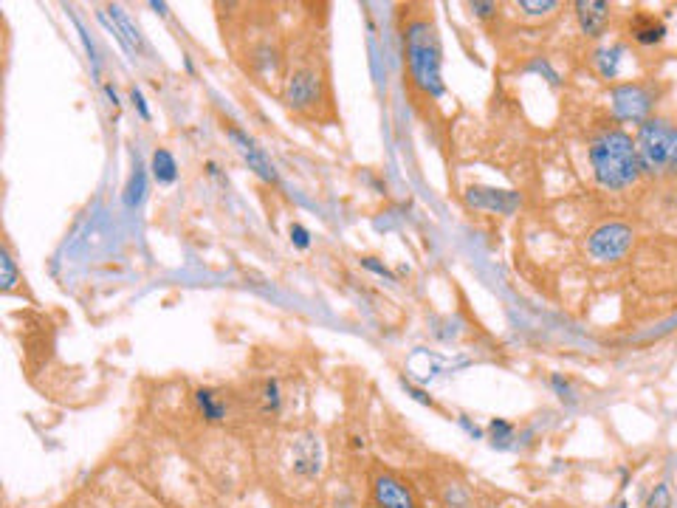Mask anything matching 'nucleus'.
Segmentation results:
<instances>
[{
	"label": "nucleus",
	"mask_w": 677,
	"mask_h": 508,
	"mask_svg": "<svg viewBox=\"0 0 677 508\" xmlns=\"http://www.w3.org/2000/svg\"><path fill=\"white\" fill-rule=\"evenodd\" d=\"M590 164L596 181L607 190H627L638 181L641 159L638 147L624 130H604L596 142L590 144Z\"/></svg>",
	"instance_id": "f257e3e1"
},
{
	"label": "nucleus",
	"mask_w": 677,
	"mask_h": 508,
	"mask_svg": "<svg viewBox=\"0 0 677 508\" xmlns=\"http://www.w3.org/2000/svg\"><path fill=\"white\" fill-rule=\"evenodd\" d=\"M407 63L412 82L429 96H443L441 77V43L429 20H415L407 26Z\"/></svg>",
	"instance_id": "f03ea898"
},
{
	"label": "nucleus",
	"mask_w": 677,
	"mask_h": 508,
	"mask_svg": "<svg viewBox=\"0 0 677 508\" xmlns=\"http://www.w3.org/2000/svg\"><path fill=\"white\" fill-rule=\"evenodd\" d=\"M638 159L649 175H677V127L663 119H649L638 133Z\"/></svg>",
	"instance_id": "7ed1b4c3"
},
{
	"label": "nucleus",
	"mask_w": 677,
	"mask_h": 508,
	"mask_svg": "<svg viewBox=\"0 0 677 508\" xmlns=\"http://www.w3.org/2000/svg\"><path fill=\"white\" fill-rule=\"evenodd\" d=\"M632 246V229L627 223H604L599 226L593 235H590V243L587 249L590 254L601 260V263H613V260H621L624 254L630 252Z\"/></svg>",
	"instance_id": "20e7f679"
},
{
	"label": "nucleus",
	"mask_w": 677,
	"mask_h": 508,
	"mask_svg": "<svg viewBox=\"0 0 677 508\" xmlns=\"http://www.w3.org/2000/svg\"><path fill=\"white\" fill-rule=\"evenodd\" d=\"M652 111V94L641 85H621L613 88V113L621 122H644Z\"/></svg>",
	"instance_id": "39448f33"
},
{
	"label": "nucleus",
	"mask_w": 677,
	"mask_h": 508,
	"mask_svg": "<svg viewBox=\"0 0 677 508\" xmlns=\"http://www.w3.org/2000/svg\"><path fill=\"white\" fill-rule=\"evenodd\" d=\"M226 133H229V139L237 147V153L243 156V161L249 164V170L260 175L263 181L268 184H277V173H274V167H271V161L266 159V153L254 144V139H249L246 133H240L237 127H226Z\"/></svg>",
	"instance_id": "423d86ee"
},
{
	"label": "nucleus",
	"mask_w": 677,
	"mask_h": 508,
	"mask_svg": "<svg viewBox=\"0 0 677 508\" xmlns=\"http://www.w3.org/2000/svg\"><path fill=\"white\" fill-rule=\"evenodd\" d=\"M373 503L378 508H415V497L398 477L378 475L373 480Z\"/></svg>",
	"instance_id": "0eeeda50"
},
{
	"label": "nucleus",
	"mask_w": 677,
	"mask_h": 508,
	"mask_svg": "<svg viewBox=\"0 0 677 508\" xmlns=\"http://www.w3.org/2000/svg\"><path fill=\"white\" fill-rule=\"evenodd\" d=\"M319 96V80L314 71H297L285 85V99L291 108H308Z\"/></svg>",
	"instance_id": "6e6552de"
},
{
	"label": "nucleus",
	"mask_w": 677,
	"mask_h": 508,
	"mask_svg": "<svg viewBox=\"0 0 677 508\" xmlns=\"http://www.w3.org/2000/svg\"><path fill=\"white\" fill-rule=\"evenodd\" d=\"M576 17H579V26L584 34L590 37H599L610 20V3L604 0H579L576 3Z\"/></svg>",
	"instance_id": "1a4fd4ad"
},
{
	"label": "nucleus",
	"mask_w": 677,
	"mask_h": 508,
	"mask_svg": "<svg viewBox=\"0 0 677 508\" xmlns=\"http://www.w3.org/2000/svg\"><path fill=\"white\" fill-rule=\"evenodd\" d=\"M322 469V446L314 435H305L294 446V472L302 477H316Z\"/></svg>",
	"instance_id": "9d476101"
},
{
	"label": "nucleus",
	"mask_w": 677,
	"mask_h": 508,
	"mask_svg": "<svg viewBox=\"0 0 677 508\" xmlns=\"http://www.w3.org/2000/svg\"><path fill=\"white\" fill-rule=\"evenodd\" d=\"M469 201H472L474 207H483V209H494V212H514V209L520 207V195L517 192H508V190H483V187H472L469 190Z\"/></svg>",
	"instance_id": "9b49d317"
},
{
	"label": "nucleus",
	"mask_w": 677,
	"mask_h": 508,
	"mask_svg": "<svg viewBox=\"0 0 677 508\" xmlns=\"http://www.w3.org/2000/svg\"><path fill=\"white\" fill-rule=\"evenodd\" d=\"M632 37L641 43V46H655V43H661L663 37H666V26H663V20H658L655 15H635L630 23Z\"/></svg>",
	"instance_id": "f8f14e48"
},
{
	"label": "nucleus",
	"mask_w": 677,
	"mask_h": 508,
	"mask_svg": "<svg viewBox=\"0 0 677 508\" xmlns=\"http://www.w3.org/2000/svg\"><path fill=\"white\" fill-rule=\"evenodd\" d=\"M108 15L113 17V34L122 40V46L125 48H139L142 46V37H139V32L133 29V23H130V17L119 9V6H113V9H108Z\"/></svg>",
	"instance_id": "ddd939ff"
},
{
	"label": "nucleus",
	"mask_w": 677,
	"mask_h": 508,
	"mask_svg": "<svg viewBox=\"0 0 677 508\" xmlns=\"http://www.w3.org/2000/svg\"><path fill=\"white\" fill-rule=\"evenodd\" d=\"M195 401H198V410H201V415H204L209 424H218V421L226 418V404H223L221 396L215 390H198Z\"/></svg>",
	"instance_id": "4468645a"
},
{
	"label": "nucleus",
	"mask_w": 677,
	"mask_h": 508,
	"mask_svg": "<svg viewBox=\"0 0 677 508\" xmlns=\"http://www.w3.org/2000/svg\"><path fill=\"white\" fill-rule=\"evenodd\" d=\"M150 167H153V175H156L158 184H173L175 178H178V164H175L170 150H156Z\"/></svg>",
	"instance_id": "2eb2a0df"
},
{
	"label": "nucleus",
	"mask_w": 677,
	"mask_h": 508,
	"mask_svg": "<svg viewBox=\"0 0 677 508\" xmlns=\"http://www.w3.org/2000/svg\"><path fill=\"white\" fill-rule=\"evenodd\" d=\"M621 54H624V48L621 46L601 48V51H596V65H599V71L604 80H615V74H618V63H621Z\"/></svg>",
	"instance_id": "dca6fc26"
},
{
	"label": "nucleus",
	"mask_w": 677,
	"mask_h": 508,
	"mask_svg": "<svg viewBox=\"0 0 677 508\" xmlns=\"http://www.w3.org/2000/svg\"><path fill=\"white\" fill-rule=\"evenodd\" d=\"M144 192H147V181H144V170L136 164V170L130 175V181H127V190H125V204L127 207H139L144 201Z\"/></svg>",
	"instance_id": "f3484780"
},
{
	"label": "nucleus",
	"mask_w": 677,
	"mask_h": 508,
	"mask_svg": "<svg viewBox=\"0 0 677 508\" xmlns=\"http://www.w3.org/2000/svg\"><path fill=\"white\" fill-rule=\"evenodd\" d=\"M489 435H491V446H497V449H508L511 441H514V424H508L503 418H494L489 424Z\"/></svg>",
	"instance_id": "a211bd4d"
},
{
	"label": "nucleus",
	"mask_w": 677,
	"mask_h": 508,
	"mask_svg": "<svg viewBox=\"0 0 677 508\" xmlns=\"http://www.w3.org/2000/svg\"><path fill=\"white\" fill-rule=\"evenodd\" d=\"M443 503L449 508H472V494L466 492V486H460V483H449L443 489Z\"/></svg>",
	"instance_id": "6ab92c4d"
},
{
	"label": "nucleus",
	"mask_w": 677,
	"mask_h": 508,
	"mask_svg": "<svg viewBox=\"0 0 677 508\" xmlns=\"http://www.w3.org/2000/svg\"><path fill=\"white\" fill-rule=\"evenodd\" d=\"M551 387L556 390V396L565 401L567 407H573V404H576V390H573V384H570L562 373H553Z\"/></svg>",
	"instance_id": "aec40b11"
},
{
	"label": "nucleus",
	"mask_w": 677,
	"mask_h": 508,
	"mask_svg": "<svg viewBox=\"0 0 677 508\" xmlns=\"http://www.w3.org/2000/svg\"><path fill=\"white\" fill-rule=\"evenodd\" d=\"M280 404H283V398H280L277 381H266V387H263V413H277Z\"/></svg>",
	"instance_id": "412c9836"
},
{
	"label": "nucleus",
	"mask_w": 677,
	"mask_h": 508,
	"mask_svg": "<svg viewBox=\"0 0 677 508\" xmlns=\"http://www.w3.org/2000/svg\"><path fill=\"white\" fill-rule=\"evenodd\" d=\"M0 269H3V291H12L17 283V269H15V260H12V254L3 252L0 254Z\"/></svg>",
	"instance_id": "4be33fe9"
},
{
	"label": "nucleus",
	"mask_w": 677,
	"mask_h": 508,
	"mask_svg": "<svg viewBox=\"0 0 677 508\" xmlns=\"http://www.w3.org/2000/svg\"><path fill=\"white\" fill-rule=\"evenodd\" d=\"M559 3L556 0H520V9L525 15H551Z\"/></svg>",
	"instance_id": "5701e85b"
},
{
	"label": "nucleus",
	"mask_w": 677,
	"mask_h": 508,
	"mask_svg": "<svg viewBox=\"0 0 677 508\" xmlns=\"http://www.w3.org/2000/svg\"><path fill=\"white\" fill-rule=\"evenodd\" d=\"M288 235H291V243H294L297 249H308V246H311V232H308L302 223H291Z\"/></svg>",
	"instance_id": "b1692460"
},
{
	"label": "nucleus",
	"mask_w": 677,
	"mask_h": 508,
	"mask_svg": "<svg viewBox=\"0 0 677 508\" xmlns=\"http://www.w3.org/2000/svg\"><path fill=\"white\" fill-rule=\"evenodd\" d=\"M649 508H669L672 506V494H669V486H655V492H652V497H649V503H646Z\"/></svg>",
	"instance_id": "393cba45"
},
{
	"label": "nucleus",
	"mask_w": 677,
	"mask_h": 508,
	"mask_svg": "<svg viewBox=\"0 0 677 508\" xmlns=\"http://www.w3.org/2000/svg\"><path fill=\"white\" fill-rule=\"evenodd\" d=\"M130 102H133V105L139 108L142 119H150V108H147V102H144V96H142V91H139V88H133V91H130Z\"/></svg>",
	"instance_id": "a878e982"
},
{
	"label": "nucleus",
	"mask_w": 677,
	"mask_h": 508,
	"mask_svg": "<svg viewBox=\"0 0 677 508\" xmlns=\"http://www.w3.org/2000/svg\"><path fill=\"white\" fill-rule=\"evenodd\" d=\"M472 12L480 17H491L497 12V3H472Z\"/></svg>",
	"instance_id": "bb28decb"
},
{
	"label": "nucleus",
	"mask_w": 677,
	"mask_h": 508,
	"mask_svg": "<svg viewBox=\"0 0 677 508\" xmlns=\"http://www.w3.org/2000/svg\"><path fill=\"white\" fill-rule=\"evenodd\" d=\"M364 266H367L370 271H376V274H381V277H390V280H393V274L387 271V266H378L373 257H364Z\"/></svg>",
	"instance_id": "cd10ccee"
},
{
	"label": "nucleus",
	"mask_w": 677,
	"mask_h": 508,
	"mask_svg": "<svg viewBox=\"0 0 677 508\" xmlns=\"http://www.w3.org/2000/svg\"><path fill=\"white\" fill-rule=\"evenodd\" d=\"M404 387H407V393H412V398H418V401H421V404H429V407H432V398L426 396L424 390H418V387H412V384H407V381H404Z\"/></svg>",
	"instance_id": "c85d7f7f"
},
{
	"label": "nucleus",
	"mask_w": 677,
	"mask_h": 508,
	"mask_svg": "<svg viewBox=\"0 0 677 508\" xmlns=\"http://www.w3.org/2000/svg\"><path fill=\"white\" fill-rule=\"evenodd\" d=\"M460 424L466 427V432H469L472 438H480V429L474 427V424H469V418H466V415H460Z\"/></svg>",
	"instance_id": "c756f323"
},
{
	"label": "nucleus",
	"mask_w": 677,
	"mask_h": 508,
	"mask_svg": "<svg viewBox=\"0 0 677 508\" xmlns=\"http://www.w3.org/2000/svg\"><path fill=\"white\" fill-rule=\"evenodd\" d=\"M150 6H153L156 12H161V15H167V6H164V3H150Z\"/></svg>",
	"instance_id": "7c9ffc66"
}]
</instances>
